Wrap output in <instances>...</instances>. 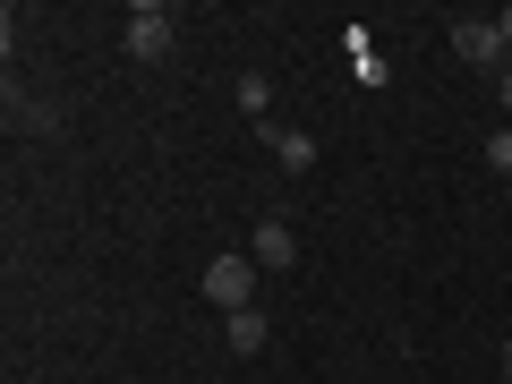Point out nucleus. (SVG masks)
<instances>
[{
  "label": "nucleus",
  "instance_id": "5",
  "mask_svg": "<svg viewBox=\"0 0 512 384\" xmlns=\"http://www.w3.org/2000/svg\"><path fill=\"white\" fill-rule=\"evenodd\" d=\"M265 146H274V163H282V171H316V137H308V128L265 120Z\"/></svg>",
  "mask_w": 512,
  "mask_h": 384
},
{
  "label": "nucleus",
  "instance_id": "3",
  "mask_svg": "<svg viewBox=\"0 0 512 384\" xmlns=\"http://www.w3.org/2000/svg\"><path fill=\"white\" fill-rule=\"evenodd\" d=\"M453 52L470 60V69H495V77H504V52H512V43H504V26H495V18H453Z\"/></svg>",
  "mask_w": 512,
  "mask_h": 384
},
{
  "label": "nucleus",
  "instance_id": "6",
  "mask_svg": "<svg viewBox=\"0 0 512 384\" xmlns=\"http://www.w3.org/2000/svg\"><path fill=\"white\" fill-rule=\"evenodd\" d=\"M222 342H231L239 359H256V350H265V316H256V308H239V316H222Z\"/></svg>",
  "mask_w": 512,
  "mask_h": 384
},
{
  "label": "nucleus",
  "instance_id": "4",
  "mask_svg": "<svg viewBox=\"0 0 512 384\" xmlns=\"http://www.w3.org/2000/svg\"><path fill=\"white\" fill-rule=\"evenodd\" d=\"M248 256H256V274H291V265H299V231H291L282 214H265V222L248 231Z\"/></svg>",
  "mask_w": 512,
  "mask_h": 384
},
{
  "label": "nucleus",
  "instance_id": "7",
  "mask_svg": "<svg viewBox=\"0 0 512 384\" xmlns=\"http://www.w3.org/2000/svg\"><path fill=\"white\" fill-rule=\"evenodd\" d=\"M239 111H248V120H265V111H274V77H265V69L239 77Z\"/></svg>",
  "mask_w": 512,
  "mask_h": 384
},
{
  "label": "nucleus",
  "instance_id": "8",
  "mask_svg": "<svg viewBox=\"0 0 512 384\" xmlns=\"http://www.w3.org/2000/svg\"><path fill=\"white\" fill-rule=\"evenodd\" d=\"M487 163H495V180H512V128H495V137H487Z\"/></svg>",
  "mask_w": 512,
  "mask_h": 384
},
{
  "label": "nucleus",
  "instance_id": "12",
  "mask_svg": "<svg viewBox=\"0 0 512 384\" xmlns=\"http://www.w3.org/2000/svg\"><path fill=\"white\" fill-rule=\"evenodd\" d=\"M504 77H512V52H504Z\"/></svg>",
  "mask_w": 512,
  "mask_h": 384
},
{
  "label": "nucleus",
  "instance_id": "1",
  "mask_svg": "<svg viewBox=\"0 0 512 384\" xmlns=\"http://www.w3.org/2000/svg\"><path fill=\"white\" fill-rule=\"evenodd\" d=\"M205 299H214L222 316L256 308V256H248V248H222L214 265H205Z\"/></svg>",
  "mask_w": 512,
  "mask_h": 384
},
{
  "label": "nucleus",
  "instance_id": "9",
  "mask_svg": "<svg viewBox=\"0 0 512 384\" xmlns=\"http://www.w3.org/2000/svg\"><path fill=\"white\" fill-rule=\"evenodd\" d=\"M495 111H504V120H512V77H495Z\"/></svg>",
  "mask_w": 512,
  "mask_h": 384
},
{
  "label": "nucleus",
  "instance_id": "10",
  "mask_svg": "<svg viewBox=\"0 0 512 384\" xmlns=\"http://www.w3.org/2000/svg\"><path fill=\"white\" fill-rule=\"evenodd\" d=\"M495 26H504V43H512V9H495Z\"/></svg>",
  "mask_w": 512,
  "mask_h": 384
},
{
  "label": "nucleus",
  "instance_id": "2",
  "mask_svg": "<svg viewBox=\"0 0 512 384\" xmlns=\"http://www.w3.org/2000/svg\"><path fill=\"white\" fill-rule=\"evenodd\" d=\"M171 43H180V26H171V9H154V0H137L120 18V52L128 60H171Z\"/></svg>",
  "mask_w": 512,
  "mask_h": 384
},
{
  "label": "nucleus",
  "instance_id": "11",
  "mask_svg": "<svg viewBox=\"0 0 512 384\" xmlns=\"http://www.w3.org/2000/svg\"><path fill=\"white\" fill-rule=\"evenodd\" d=\"M504 384H512V342H504Z\"/></svg>",
  "mask_w": 512,
  "mask_h": 384
}]
</instances>
